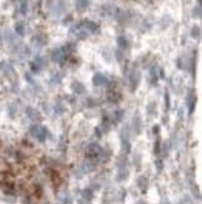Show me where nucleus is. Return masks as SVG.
<instances>
[{
  "label": "nucleus",
  "instance_id": "obj_18",
  "mask_svg": "<svg viewBox=\"0 0 202 204\" xmlns=\"http://www.w3.org/2000/svg\"><path fill=\"white\" fill-rule=\"evenodd\" d=\"M165 102H166L167 108H168V105H170V96H168V93H166V94H165Z\"/></svg>",
  "mask_w": 202,
  "mask_h": 204
},
{
  "label": "nucleus",
  "instance_id": "obj_7",
  "mask_svg": "<svg viewBox=\"0 0 202 204\" xmlns=\"http://www.w3.org/2000/svg\"><path fill=\"white\" fill-rule=\"evenodd\" d=\"M195 102H196V96L193 95L192 91H190L189 93V96H187V103H189V106H190V112H192V110H193Z\"/></svg>",
  "mask_w": 202,
  "mask_h": 204
},
{
  "label": "nucleus",
  "instance_id": "obj_14",
  "mask_svg": "<svg viewBox=\"0 0 202 204\" xmlns=\"http://www.w3.org/2000/svg\"><path fill=\"white\" fill-rule=\"evenodd\" d=\"M15 30H16V33L19 34V35H24V25L19 23V24H16L15 25Z\"/></svg>",
  "mask_w": 202,
  "mask_h": 204
},
{
  "label": "nucleus",
  "instance_id": "obj_20",
  "mask_svg": "<svg viewBox=\"0 0 202 204\" xmlns=\"http://www.w3.org/2000/svg\"><path fill=\"white\" fill-rule=\"evenodd\" d=\"M116 55H117V59H119V60H121V59H122V53L120 52V50H119V52L116 53Z\"/></svg>",
  "mask_w": 202,
  "mask_h": 204
},
{
  "label": "nucleus",
  "instance_id": "obj_10",
  "mask_svg": "<svg viewBox=\"0 0 202 204\" xmlns=\"http://www.w3.org/2000/svg\"><path fill=\"white\" fill-rule=\"evenodd\" d=\"M137 185L140 187V189H141L142 192H145L146 188H147V179L145 177H140L139 180H137Z\"/></svg>",
  "mask_w": 202,
  "mask_h": 204
},
{
  "label": "nucleus",
  "instance_id": "obj_17",
  "mask_svg": "<svg viewBox=\"0 0 202 204\" xmlns=\"http://www.w3.org/2000/svg\"><path fill=\"white\" fill-rule=\"evenodd\" d=\"M122 115H124V112H122V110H117V112L115 113V120L120 121L122 119Z\"/></svg>",
  "mask_w": 202,
  "mask_h": 204
},
{
  "label": "nucleus",
  "instance_id": "obj_3",
  "mask_svg": "<svg viewBox=\"0 0 202 204\" xmlns=\"http://www.w3.org/2000/svg\"><path fill=\"white\" fill-rule=\"evenodd\" d=\"M81 25L84 26V29H86L89 31V33H96V31H99V25H97L96 23H94V21L85 20Z\"/></svg>",
  "mask_w": 202,
  "mask_h": 204
},
{
  "label": "nucleus",
  "instance_id": "obj_6",
  "mask_svg": "<svg viewBox=\"0 0 202 204\" xmlns=\"http://www.w3.org/2000/svg\"><path fill=\"white\" fill-rule=\"evenodd\" d=\"M107 83H109V81H107L106 77H104V75L100 74V73L95 74V77H94V84H95V85L100 87V85H105Z\"/></svg>",
  "mask_w": 202,
  "mask_h": 204
},
{
  "label": "nucleus",
  "instance_id": "obj_5",
  "mask_svg": "<svg viewBox=\"0 0 202 204\" xmlns=\"http://www.w3.org/2000/svg\"><path fill=\"white\" fill-rule=\"evenodd\" d=\"M101 153V148L99 144H90L89 148H88V154L89 157H91V158H95Z\"/></svg>",
  "mask_w": 202,
  "mask_h": 204
},
{
  "label": "nucleus",
  "instance_id": "obj_21",
  "mask_svg": "<svg viewBox=\"0 0 202 204\" xmlns=\"http://www.w3.org/2000/svg\"><path fill=\"white\" fill-rule=\"evenodd\" d=\"M139 204H143V203H139Z\"/></svg>",
  "mask_w": 202,
  "mask_h": 204
},
{
  "label": "nucleus",
  "instance_id": "obj_15",
  "mask_svg": "<svg viewBox=\"0 0 202 204\" xmlns=\"http://www.w3.org/2000/svg\"><path fill=\"white\" fill-rule=\"evenodd\" d=\"M82 197H84L85 199L90 200V199H91V197H92V193H91V190H90V189H85V190L82 192Z\"/></svg>",
  "mask_w": 202,
  "mask_h": 204
},
{
  "label": "nucleus",
  "instance_id": "obj_12",
  "mask_svg": "<svg viewBox=\"0 0 202 204\" xmlns=\"http://www.w3.org/2000/svg\"><path fill=\"white\" fill-rule=\"evenodd\" d=\"M191 35H192L193 38H200V35H201L200 26H193L192 30H191Z\"/></svg>",
  "mask_w": 202,
  "mask_h": 204
},
{
  "label": "nucleus",
  "instance_id": "obj_4",
  "mask_svg": "<svg viewBox=\"0 0 202 204\" xmlns=\"http://www.w3.org/2000/svg\"><path fill=\"white\" fill-rule=\"evenodd\" d=\"M140 81V73L139 70H133L131 74H130V84H131V89L133 90L136 87H137Z\"/></svg>",
  "mask_w": 202,
  "mask_h": 204
},
{
  "label": "nucleus",
  "instance_id": "obj_16",
  "mask_svg": "<svg viewBox=\"0 0 202 204\" xmlns=\"http://www.w3.org/2000/svg\"><path fill=\"white\" fill-rule=\"evenodd\" d=\"M147 113L151 114V115L156 113V106H155L154 103H151V104H149V106H147Z\"/></svg>",
  "mask_w": 202,
  "mask_h": 204
},
{
  "label": "nucleus",
  "instance_id": "obj_9",
  "mask_svg": "<svg viewBox=\"0 0 202 204\" xmlns=\"http://www.w3.org/2000/svg\"><path fill=\"white\" fill-rule=\"evenodd\" d=\"M73 90L76 93V94H81V93H84L85 91V88H84V85L80 84V83H73Z\"/></svg>",
  "mask_w": 202,
  "mask_h": 204
},
{
  "label": "nucleus",
  "instance_id": "obj_13",
  "mask_svg": "<svg viewBox=\"0 0 202 204\" xmlns=\"http://www.w3.org/2000/svg\"><path fill=\"white\" fill-rule=\"evenodd\" d=\"M28 112H29V114H30V119H39V113L36 112V110H34V109H28Z\"/></svg>",
  "mask_w": 202,
  "mask_h": 204
},
{
  "label": "nucleus",
  "instance_id": "obj_1",
  "mask_svg": "<svg viewBox=\"0 0 202 204\" xmlns=\"http://www.w3.org/2000/svg\"><path fill=\"white\" fill-rule=\"evenodd\" d=\"M30 133L40 142H44L46 139V135H48V129L45 127H40V125H34V127H31Z\"/></svg>",
  "mask_w": 202,
  "mask_h": 204
},
{
  "label": "nucleus",
  "instance_id": "obj_11",
  "mask_svg": "<svg viewBox=\"0 0 202 204\" xmlns=\"http://www.w3.org/2000/svg\"><path fill=\"white\" fill-rule=\"evenodd\" d=\"M117 44H119V46H120L121 49H126L129 46V41L126 40L125 37H119L117 38Z\"/></svg>",
  "mask_w": 202,
  "mask_h": 204
},
{
  "label": "nucleus",
  "instance_id": "obj_8",
  "mask_svg": "<svg viewBox=\"0 0 202 204\" xmlns=\"http://www.w3.org/2000/svg\"><path fill=\"white\" fill-rule=\"evenodd\" d=\"M89 6V0H76V9L85 10Z\"/></svg>",
  "mask_w": 202,
  "mask_h": 204
},
{
  "label": "nucleus",
  "instance_id": "obj_19",
  "mask_svg": "<svg viewBox=\"0 0 202 204\" xmlns=\"http://www.w3.org/2000/svg\"><path fill=\"white\" fill-rule=\"evenodd\" d=\"M26 12H28V5H25V3H24V4L21 5V13L25 14Z\"/></svg>",
  "mask_w": 202,
  "mask_h": 204
},
{
  "label": "nucleus",
  "instance_id": "obj_2",
  "mask_svg": "<svg viewBox=\"0 0 202 204\" xmlns=\"http://www.w3.org/2000/svg\"><path fill=\"white\" fill-rule=\"evenodd\" d=\"M65 58H66V53L64 52L63 49H56L53 52V60L57 63H63Z\"/></svg>",
  "mask_w": 202,
  "mask_h": 204
}]
</instances>
